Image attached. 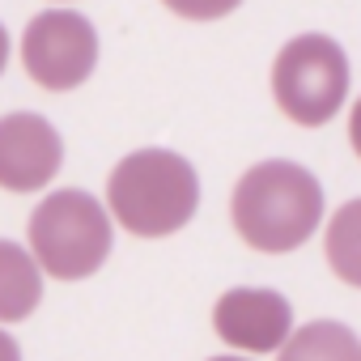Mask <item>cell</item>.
I'll list each match as a JSON object with an SVG mask.
<instances>
[{
  "instance_id": "6da1fadb",
  "label": "cell",
  "mask_w": 361,
  "mask_h": 361,
  "mask_svg": "<svg viewBox=\"0 0 361 361\" xmlns=\"http://www.w3.org/2000/svg\"><path fill=\"white\" fill-rule=\"evenodd\" d=\"M234 230L247 247L264 255L298 251L323 221V188L319 178L285 157L251 166L230 196Z\"/></svg>"
},
{
  "instance_id": "7a4b0ae2",
  "label": "cell",
  "mask_w": 361,
  "mask_h": 361,
  "mask_svg": "<svg viewBox=\"0 0 361 361\" xmlns=\"http://www.w3.org/2000/svg\"><path fill=\"white\" fill-rule=\"evenodd\" d=\"M106 209L136 238H166L200 209V178L170 149H136L106 178Z\"/></svg>"
},
{
  "instance_id": "3957f363",
  "label": "cell",
  "mask_w": 361,
  "mask_h": 361,
  "mask_svg": "<svg viewBox=\"0 0 361 361\" xmlns=\"http://www.w3.org/2000/svg\"><path fill=\"white\" fill-rule=\"evenodd\" d=\"M26 238H30L35 264L47 276L85 281L111 255V217L90 192L60 188L30 213Z\"/></svg>"
},
{
  "instance_id": "277c9868",
  "label": "cell",
  "mask_w": 361,
  "mask_h": 361,
  "mask_svg": "<svg viewBox=\"0 0 361 361\" xmlns=\"http://www.w3.org/2000/svg\"><path fill=\"white\" fill-rule=\"evenodd\" d=\"M272 98L276 106L302 123L323 128L340 115L348 98V56L327 35H298L272 60Z\"/></svg>"
},
{
  "instance_id": "5b68a950",
  "label": "cell",
  "mask_w": 361,
  "mask_h": 361,
  "mask_svg": "<svg viewBox=\"0 0 361 361\" xmlns=\"http://www.w3.org/2000/svg\"><path fill=\"white\" fill-rule=\"evenodd\" d=\"M22 64L35 85L64 94L90 81L98 64V30L77 9H43L22 35Z\"/></svg>"
},
{
  "instance_id": "8992f818",
  "label": "cell",
  "mask_w": 361,
  "mask_h": 361,
  "mask_svg": "<svg viewBox=\"0 0 361 361\" xmlns=\"http://www.w3.org/2000/svg\"><path fill=\"white\" fill-rule=\"evenodd\" d=\"M213 331L238 353H272L285 348V340L293 336V306L276 289L238 285L217 298Z\"/></svg>"
},
{
  "instance_id": "52a82bcc",
  "label": "cell",
  "mask_w": 361,
  "mask_h": 361,
  "mask_svg": "<svg viewBox=\"0 0 361 361\" xmlns=\"http://www.w3.org/2000/svg\"><path fill=\"white\" fill-rule=\"evenodd\" d=\"M64 161V140L60 132L35 115V111H13L0 119V188L5 192H39L60 174Z\"/></svg>"
},
{
  "instance_id": "ba28073f",
  "label": "cell",
  "mask_w": 361,
  "mask_h": 361,
  "mask_svg": "<svg viewBox=\"0 0 361 361\" xmlns=\"http://www.w3.org/2000/svg\"><path fill=\"white\" fill-rule=\"evenodd\" d=\"M43 302V268L30 247L0 238V323H22Z\"/></svg>"
},
{
  "instance_id": "9c48e42d",
  "label": "cell",
  "mask_w": 361,
  "mask_h": 361,
  "mask_svg": "<svg viewBox=\"0 0 361 361\" xmlns=\"http://www.w3.org/2000/svg\"><path fill=\"white\" fill-rule=\"evenodd\" d=\"M276 361H361V340L348 323L314 319L285 340Z\"/></svg>"
},
{
  "instance_id": "30bf717a",
  "label": "cell",
  "mask_w": 361,
  "mask_h": 361,
  "mask_svg": "<svg viewBox=\"0 0 361 361\" xmlns=\"http://www.w3.org/2000/svg\"><path fill=\"white\" fill-rule=\"evenodd\" d=\"M323 251H327L331 272L344 285L361 289V196L331 213L327 234H323Z\"/></svg>"
},
{
  "instance_id": "8fae6325",
  "label": "cell",
  "mask_w": 361,
  "mask_h": 361,
  "mask_svg": "<svg viewBox=\"0 0 361 361\" xmlns=\"http://www.w3.org/2000/svg\"><path fill=\"white\" fill-rule=\"evenodd\" d=\"M161 5L188 22H217V18H230L243 0H161Z\"/></svg>"
},
{
  "instance_id": "7c38bea8",
  "label": "cell",
  "mask_w": 361,
  "mask_h": 361,
  "mask_svg": "<svg viewBox=\"0 0 361 361\" xmlns=\"http://www.w3.org/2000/svg\"><path fill=\"white\" fill-rule=\"evenodd\" d=\"M348 145H353V153L361 157V98H357L353 111H348Z\"/></svg>"
},
{
  "instance_id": "4fadbf2b",
  "label": "cell",
  "mask_w": 361,
  "mask_h": 361,
  "mask_svg": "<svg viewBox=\"0 0 361 361\" xmlns=\"http://www.w3.org/2000/svg\"><path fill=\"white\" fill-rule=\"evenodd\" d=\"M0 361H22V348L9 331H0Z\"/></svg>"
},
{
  "instance_id": "5bb4252c",
  "label": "cell",
  "mask_w": 361,
  "mask_h": 361,
  "mask_svg": "<svg viewBox=\"0 0 361 361\" xmlns=\"http://www.w3.org/2000/svg\"><path fill=\"white\" fill-rule=\"evenodd\" d=\"M5 64H9V35L0 26V73H5Z\"/></svg>"
},
{
  "instance_id": "9a60e30c",
  "label": "cell",
  "mask_w": 361,
  "mask_h": 361,
  "mask_svg": "<svg viewBox=\"0 0 361 361\" xmlns=\"http://www.w3.org/2000/svg\"><path fill=\"white\" fill-rule=\"evenodd\" d=\"M209 361H247V357H209Z\"/></svg>"
}]
</instances>
